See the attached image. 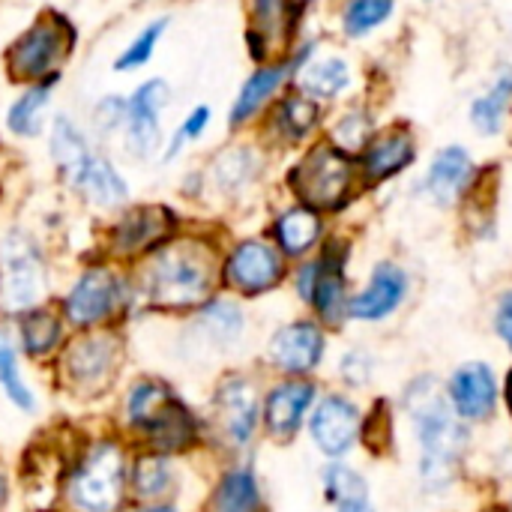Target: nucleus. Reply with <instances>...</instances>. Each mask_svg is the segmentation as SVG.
<instances>
[{"mask_svg": "<svg viewBox=\"0 0 512 512\" xmlns=\"http://www.w3.org/2000/svg\"><path fill=\"white\" fill-rule=\"evenodd\" d=\"M48 276L36 243L12 228L0 237V306L9 312L33 309L45 294Z\"/></svg>", "mask_w": 512, "mask_h": 512, "instance_id": "7", "label": "nucleus"}, {"mask_svg": "<svg viewBox=\"0 0 512 512\" xmlns=\"http://www.w3.org/2000/svg\"><path fill=\"white\" fill-rule=\"evenodd\" d=\"M90 156H93V150H90V141L81 132V126L72 117L60 114L51 123V159H54L57 171L66 177V183H72V186L78 183Z\"/></svg>", "mask_w": 512, "mask_h": 512, "instance_id": "24", "label": "nucleus"}, {"mask_svg": "<svg viewBox=\"0 0 512 512\" xmlns=\"http://www.w3.org/2000/svg\"><path fill=\"white\" fill-rule=\"evenodd\" d=\"M372 135V117L366 111H348L333 129V144L345 153H354L369 144Z\"/></svg>", "mask_w": 512, "mask_h": 512, "instance_id": "40", "label": "nucleus"}, {"mask_svg": "<svg viewBox=\"0 0 512 512\" xmlns=\"http://www.w3.org/2000/svg\"><path fill=\"white\" fill-rule=\"evenodd\" d=\"M303 3H309V0H303Z\"/></svg>", "mask_w": 512, "mask_h": 512, "instance_id": "48", "label": "nucleus"}, {"mask_svg": "<svg viewBox=\"0 0 512 512\" xmlns=\"http://www.w3.org/2000/svg\"><path fill=\"white\" fill-rule=\"evenodd\" d=\"M396 0H348L342 9V27L348 36H366L393 15Z\"/></svg>", "mask_w": 512, "mask_h": 512, "instance_id": "35", "label": "nucleus"}, {"mask_svg": "<svg viewBox=\"0 0 512 512\" xmlns=\"http://www.w3.org/2000/svg\"><path fill=\"white\" fill-rule=\"evenodd\" d=\"M222 273H225V282L234 291H240L246 297H258V294L273 291L282 282L285 255L267 240H258V237L240 240L228 252V258L222 264Z\"/></svg>", "mask_w": 512, "mask_h": 512, "instance_id": "8", "label": "nucleus"}, {"mask_svg": "<svg viewBox=\"0 0 512 512\" xmlns=\"http://www.w3.org/2000/svg\"><path fill=\"white\" fill-rule=\"evenodd\" d=\"M129 423L147 435L162 453L186 450L195 441V417L189 408L159 381H138L126 402Z\"/></svg>", "mask_w": 512, "mask_h": 512, "instance_id": "3", "label": "nucleus"}, {"mask_svg": "<svg viewBox=\"0 0 512 512\" xmlns=\"http://www.w3.org/2000/svg\"><path fill=\"white\" fill-rule=\"evenodd\" d=\"M288 12H291V0H255V33H261V48L270 39L285 36ZM264 51H261V57H264Z\"/></svg>", "mask_w": 512, "mask_h": 512, "instance_id": "39", "label": "nucleus"}, {"mask_svg": "<svg viewBox=\"0 0 512 512\" xmlns=\"http://www.w3.org/2000/svg\"><path fill=\"white\" fill-rule=\"evenodd\" d=\"M60 321L54 312L48 309H27L21 315V345L30 357H42V354H51L60 342Z\"/></svg>", "mask_w": 512, "mask_h": 512, "instance_id": "31", "label": "nucleus"}, {"mask_svg": "<svg viewBox=\"0 0 512 512\" xmlns=\"http://www.w3.org/2000/svg\"><path fill=\"white\" fill-rule=\"evenodd\" d=\"M414 162V138L408 129H387L378 138H369L363 153V177L366 183H384L402 174Z\"/></svg>", "mask_w": 512, "mask_h": 512, "instance_id": "19", "label": "nucleus"}, {"mask_svg": "<svg viewBox=\"0 0 512 512\" xmlns=\"http://www.w3.org/2000/svg\"><path fill=\"white\" fill-rule=\"evenodd\" d=\"M3 504H6V477L0 474V510H3Z\"/></svg>", "mask_w": 512, "mask_h": 512, "instance_id": "45", "label": "nucleus"}, {"mask_svg": "<svg viewBox=\"0 0 512 512\" xmlns=\"http://www.w3.org/2000/svg\"><path fill=\"white\" fill-rule=\"evenodd\" d=\"M75 48V27L60 12H45L36 18L6 51V69L15 81H48L54 78L60 63Z\"/></svg>", "mask_w": 512, "mask_h": 512, "instance_id": "5", "label": "nucleus"}, {"mask_svg": "<svg viewBox=\"0 0 512 512\" xmlns=\"http://www.w3.org/2000/svg\"><path fill=\"white\" fill-rule=\"evenodd\" d=\"M51 81H39L33 87H27L9 108L6 114V129L18 138H36L42 129H45V111H48V102H51Z\"/></svg>", "mask_w": 512, "mask_h": 512, "instance_id": "28", "label": "nucleus"}, {"mask_svg": "<svg viewBox=\"0 0 512 512\" xmlns=\"http://www.w3.org/2000/svg\"><path fill=\"white\" fill-rule=\"evenodd\" d=\"M495 330H498V336L512 348V291H507V294L498 300V309H495Z\"/></svg>", "mask_w": 512, "mask_h": 512, "instance_id": "43", "label": "nucleus"}, {"mask_svg": "<svg viewBox=\"0 0 512 512\" xmlns=\"http://www.w3.org/2000/svg\"><path fill=\"white\" fill-rule=\"evenodd\" d=\"M258 174V156L249 147H234L225 150L216 162H213V183L222 192H240L243 186H249Z\"/></svg>", "mask_w": 512, "mask_h": 512, "instance_id": "32", "label": "nucleus"}, {"mask_svg": "<svg viewBox=\"0 0 512 512\" xmlns=\"http://www.w3.org/2000/svg\"><path fill=\"white\" fill-rule=\"evenodd\" d=\"M216 414L234 444H246L258 426V393L246 378H228L216 390Z\"/></svg>", "mask_w": 512, "mask_h": 512, "instance_id": "18", "label": "nucleus"}, {"mask_svg": "<svg viewBox=\"0 0 512 512\" xmlns=\"http://www.w3.org/2000/svg\"><path fill=\"white\" fill-rule=\"evenodd\" d=\"M138 512H177L174 507H147V510H138Z\"/></svg>", "mask_w": 512, "mask_h": 512, "instance_id": "46", "label": "nucleus"}, {"mask_svg": "<svg viewBox=\"0 0 512 512\" xmlns=\"http://www.w3.org/2000/svg\"><path fill=\"white\" fill-rule=\"evenodd\" d=\"M357 168L351 162V153L339 150L336 144H315L288 174V183L300 204L312 210H342L354 192Z\"/></svg>", "mask_w": 512, "mask_h": 512, "instance_id": "4", "label": "nucleus"}, {"mask_svg": "<svg viewBox=\"0 0 512 512\" xmlns=\"http://www.w3.org/2000/svg\"><path fill=\"white\" fill-rule=\"evenodd\" d=\"M507 399H510V411H512V375H510V384H507Z\"/></svg>", "mask_w": 512, "mask_h": 512, "instance_id": "47", "label": "nucleus"}, {"mask_svg": "<svg viewBox=\"0 0 512 512\" xmlns=\"http://www.w3.org/2000/svg\"><path fill=\"white\" fill-rule=\"evenodd\" d=\"M297 294L318 309L324 321H339L348 315V297H345V255L333 246L318 258L303 264L297 273Z\"/></svg>", "mask_w": 512, "mask_h": 512, "instance_id": "12", "label": "nucleus"}, {"mask_svg": "<svg viewBox=\"0 0 512 512\" xmlns=\"http://www.w3.org/2000/svg\"><path fill=\"white\" fill-rule=\"evenodd\" d=\"M171 99V87L162 78H150L126 99V123L123 141L135 159H150L162 147V126L159 117Z\"/></svg>", "mask_w": 512, "mask_h": 512, "instance_id": "9", "label": "nucleus"}, {"mask_svg": "<svg viewBox=\"0 0 512 512\" xmlns=\"http://www.w3.org/2000/svg\"><path fill=\"white\" fill-rule=\"evenodd\" d=\"M372 357L363 354V351H351L342 357V378L351 384V387H363L369 378H372Z\"/></svg>", "mask_w": 512, "mask_h": 512, "instance_id": "42", "label": "nucleus"}, {"mask_svg": "<svg viewBox=\"0 0 512 512\" xmlns=\"http://www.w3.org/2000/svg\"><path fill=\"white\" fill-rule=\"evenodd\" d=\"M0 387H3V393L9 396V402H15L21 411H33V393H30V387L21 381L15 351H12V345H9V339H6L3 333H0Z\"/></svg>", "mask_w": 512, "mask_h": 512, "instance_id": "38", "label": "nucleus"}, {"mask_svg": "<svg viewBox=\"0 0 512 512\" xmlns=\"http://www.w3.org/2000/svg\"><path fill=\"white\" fill-rule=\"evenodd\" d=\"M123 300V285L114 270L90 267L84 270L63 300V312L75 327H96L114 315Z\"/></svg>", "mask_w": 512, "mask_h": 512, "instance_id": "11", "label": "nucleus"}, {"mask_svg": "<svg viewBox=\"0 0 512 512\" xmlns=\"http://www.w3.org/2000/svg\"><path fill=\"white\" fill-rule=\"evenodd\" d=\"M306 54H309V51H306ZM306 54H303V57H306ZM303 57H297V60H282V63H276V66H261L258 72H252V75L246 78V84L240 87L237 99H234L231 126L249 123V120L270 102V96L285 84V78L291 75V69H294V66H303Z\"/></svg>", "mask_w": 512, "mask_h": 512, "instance_id": "22", "label": "nucleus"}, {"mask_svg": "<svg viewBox=\"0 0 512 512\" xmlns=\"http://www.w3.org/2000/svg\"><path fill=\"white\" fill-rule=\"evenodd\" d=\"M360 411L351 399L345 396H327L315 414H312V423H309V432H312V441L315 447L324 453V456H345L354 444H357V435H360Z\"/></svg>", "mask_w": 512, "mask_h": 512, "instance_id": "13", "label": "nucleus"}, {"mask_svg": "<svg viewBox=\"0 0 512 512\" xmlns=\"http://www.w3.org/2000/svg\"><path fill=\"white\" fill-rule=\"evenodd\" d=\"M321 216L318 210L297 204L285 213H279V219L273 222V237H276V249L288 258H300L306 252H312L321 240Z\"/></svg>", "mask_w": 512, "mask_h": 512, "instance_id": "23", "label": "nucleus"}, {"mask_svg": "<svg viewBox=\"0 0 512 512\" xmlns=\"http://www.w3.org/2000/svg\"><path fill=\"white\" fill-rule=\"evenodd\" d=\"M324 489H327V498L339 507L366 501V480L348 465H330L324 474Z\"/></svg>", "mask_w": 512, "mask_h": 512, "instance_id": "37", "label": "nucleus"}, {"mask_svg": "<svg viewBox=\"0 0 512 512\" xmlns=\"http://www.w3.org/2000/svg\"><path fill=\"white\" fill-rule=\"evenodd\" d=\"M312 402H315V387L309 381H285L273 387L264 402V423L270 435L291 438L303 426V417Z\"/></svg>", "mask_w": 512, "mask_h": 512, "instance_id": "21", "label": "nucleus"}, {"mask_svg": "<svg viewBox=\"0 0 512 512\" xmlns=\"http://www.w3.org/2000/svg\"><path fill=\"white\" fill-rule=\"evenodd\" d=\"M324 333L312 321H294L270 339V363L288 375H306L312 372L324 357Z\"/></svg>", "mask_w": 512, "mask_h": 512, "instance_id": "15", "label": "nucleus"}, {"mask_svg": "<svg viewBox=\"0 0 512 512\" xmlns=\"http://www.w3.org/2000/svg\"><path fill=\"white\" fill-rule=\"evenodd\" d=\"M174 228V213L168 207L150 204V207H135L120 216L111 234V246L120 255H141L153 252L162 243H168Z\"/></svg>", "mask_w": 512, "mask_h": 512, "instance_id": "14", "label": "nucleus"}, {"mask_svg": "<svg viewBox=\"0 0 512 512\" xmlns=\"http://www.w3.org/2000/svg\"><path fill=\"white\" fill-rule=\"evenodd\" d=\"M471 180H474V159H471V153L462 150V147H447L429 165L426 192H429V198L435 204L447 207V204L459 201L471 189Z\"/></svg>", "mask_w": 512, "mask_h": 512, "instance_id": "20", "label": "nucleus"}, {"mask_svg": "<svg viewBox=\"0 0 512 512\" xmlns=\"http://www.w3.org/2000/svg\"><path fill=\"white\" fill-rule=\"evenodd\" d=\"M447 399L456 417L471 420V423H483L498 402V387H495V375L486 363H468L459 366L447 384Z\"/></svg>", "mask_w": 512, "mask_h": 512, "instance_id": "16", "label": "nucleus"}, {"mask_svg": "<svg viewBox=\"0 0 512 512\" xmlns=\"http://www.w3.org/2000/svg\"><path fill=\"white\" fill-rule=\"evenodd\" d=\"M512 105V66H501L492 87L471 102V123L483 135H498Z\"/></svg>", "mask_w": 512, "mask_h": 512, "instance_id": "27", "label": "nucleus"}, {"mask_svg": "<svg viewBox=\"0 0 512 512\" xmlns=\"http://www.w3.org/2000/svg\"><path fill=\"white\" fill-rule=\"evenodd\" d=\"M201 330L207 333L210 342L216 345H231L240 339L243 333V309L231 300H210L204 309H201V318H198Z\"/></svg>", "mask_w": 512, "mask_h": 512, "instance_id": "33", "label": "nucleus"}, {"mask_svg": "<svg viewBox=\"0 0 512 512\" xmlns=\"http://www.w3.org/2000/svg\"><path fill=\"white\" fill-rule=\"evenodd\" d=\"M207 126H210V108L207 105H195L186 117H183V123H180V129L174 132V138H171V147L165 150V159H174L186 144H192V141H198L204 132H207Z\"/></svg>", "mask_w": 512, "mask_h": 512, "instance_id": "41", "label": "nucleus"}, {"mask_svg": "<svg viewBox=\"0 0 512 512\" xmlns=\"http://www.w3.org/2000/svg\"><path fill=\"white\" fill-rule=\"evenodd\" d=\"M318 117H321V111H318V102L315 99H309L306 93H288L276 105L273 129L279 132L282 141L300 144L303 138L312 135V129L318 126Z\"/></svg>", "mask_w": 512, "mask_h": 512, "instance_id": "29", "label": "nucleus"}, {"mask_svg": "<svg viewBox=\"0 0 512 512\" xmlns=\"http://www.w3.org/2000/svg\"><path fill=\"white\" fill-rule=\"evenodd\" d=\"M408 297V276L396 264H378L366 288L348 303V315L357 321H381L393 315Z\"/></svg>", "mask_w": 512, "mask_h": 512, "instance_id": "17", "label": "nucleus"}, {"mask_svg": "<svg viewBox=\"0 0 512 512\" xmlns=\"http://www.w3.org/2000/svg\"><path fill=\"white\" fill-rule=\"evenodd\" d=\"M165 30H168V18H156V21L144 24V27L135 33V39L114 57V69H117V72H135V69L147 66V63L153 60L156 45H159V39L165 36Z\"/></svg>", "mask_w": 512, "mask_h": 512, "instance_id": "34", "label": "nucleus"}, {"mask_svg": "<svg viewBox=\"0 0 512 512\" xmlns=\"http://www.w3.org/2000/svg\"><path fill=\"white\" fill-rule=\"evenodd\" d=\"M132 486L141 498H162L171 486V465L165 456H141L132 468Z\"/></svg>", "mask_w": 512, "mask_h": 512, "instance_id": "36", "label": "nucleus"}, {"mask_svg": "<svg viewBox=\"0 0 512 512\" xmlns=\"http://www.w3.org/2000/svg\"><path fill=\"white\" fill-rule=\"evenodd\" d=\"M261 510V492L255 483V474L246 468H237L225 474L213 495V512H258Z\"/></svg>", "mask_w": 512, "mask_h": 512, "instance_id": "30", "label": "nucleus"}, {"mask_svg": "<svg viewBox=\"0 0 512 512\" xmlns=\"http://www.w3.org/2000/svg\"><path fill=\"white\" fill-rule=\"evenodd\" d=\"M117 360H120V342L111 333H96L69 345V351L63 354V372L72 390L84 396H96L114 378Z\"/></svg>", "mask_w": 512, "mask_h": 512, "instance_id": "10", "label": "nucleus"}, {"mask_svg": "<svg viewBox=\"0 0 512 512\" xmlns=\"http://www.w3.org/2000/svg\"><path fill=\"white\" fill-rule=\"evenodd\" d=\"M216 252L204 240H168L150 252L144 267V294L159 309H192L210 300L216 285Z\"/></svg>", "mask_w": 512, "mask_h": 512, "instance_id": "1", "label": "nucleus"}, {"mask_svg": "<svg viewBox=\"0 0 512 512\" xmlns=\"http://www.w3.org/2000/svg\"><path fill=\"white\" fill-rule=\"evenodd\" d=\"M126 489V456L117 444H96L69 477V504L75 512H117Z\"/></svg>", "mask_w": 512, "mask_h": 512, "instance_id": "6", "label": "nucleus"}, {"mask_svg": "<svg viewBox=\"0 0 512 512\" xmlns=\"http://www.w3.org/2000/svg\"><path fill=\"white\" fill-rule=\"evenodd\" d=\"M297 84H300V93H306L315 102L318 99H336L351 84V66L342 57H321V60L300 66Z\"/></svg>", "mask_w": 512, "mask_h": 512, "instance_id": "26", "label": "nucleus"}, {"mask_svg": "<svg viewBox=\"0 0 512 512\" xmlns=\"http://www.w3.org/2000/svg\"><path fill=\"white\" fill-rule=\"evenodd\" d=\"M408 411L417 429V441L423 450L420 459V474L423 483L432 489L450 486L459 459L468 447V432L456 420V414L447 408V402L438 396L435 381H417L414 390L408 393Z\"/></svg>", "mask_w": 512, "mask_h": 512, "instance_id": "2", "label": "nucleus"}, {"mask_svg": "<svg viewBox=\"0 0 512 512\" xmlns=\"http://www.w3.org/2000/svg\"><path fill=\"white\" fill-rule=\"evenodd\" d=\"M339 512H372V507L363 501V504H348V507H339Z\"/></svg>", "mask_w": 512, "mask_h": 512, "instance_id": "44", "label": "nucleus"}, {"mask_svg": "<svg viewBox=\"0 0 512 512\" xmlns=\"http://www.w3.org/2000/svg\"><path fill=\"white\" fill-rule=\"evenodd\" d=\"M78 192H84V198L96 207H117L129 198V186L126 180L120 177V171L102 156V153H93L87 168L81 171L78 183H75Z\"/></svg>", "mask_w": 512, "mask_h": 512, "instance_id": "25", "label": "nucleus"}]
</instances>
